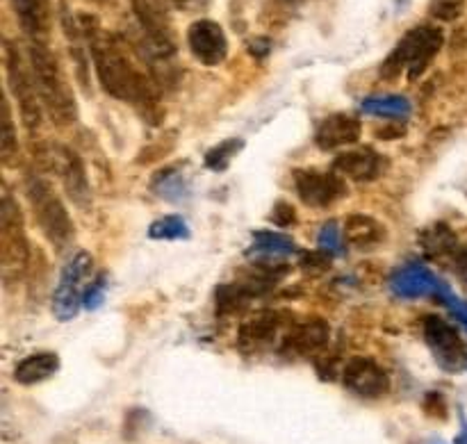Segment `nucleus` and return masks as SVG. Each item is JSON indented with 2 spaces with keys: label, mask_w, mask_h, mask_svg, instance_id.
Instances as JSON below:
<instances>
[{
  "label": "nucleus",
  "mask_w": 467,
  "mask_h": 444,
  "mask_svg": "<svg viewBox=\"0 0 467 444\" xmlns=\"http://www.w3.org/2000/svg\"><path fill=\"white\" fill-rule=\"evenodd\" d=\"M80 27L85 32V41L89 46L91 62H94L100 87L114 98L140 105L146 112L155 109L158 91H155L150 77L132 62L126 41L103 30L99 18L89 16V14H80Z\"/></svg>",
  "instance_id": "1"
},
{
  "label": "nucleus",
  "mask_w": 467,
  "mask_h": 444,
  "mask_svg": "<svg viewBox=\"0 0 467 444\" xmlns=\"http://www.w3.org/2000/svg\"><path fill=\"white\" fill-rule=\"evenodd\" d=\"M27 57H30L36 91H39L41 103H44V109L50 114V119L59 123V126H68V123L76 121V98H73L67 76H64L62 67H59L57 55L48 48V44L30 41Z\"/></svg>",
  "instance_id": "2"
},
{
  "label": "nucleus",
  "mask_w": 467,
  "mask_h": 444,
  "mask_svg": "<svg viewBox=\"0 0 467 444\" xmlns=\"http://www.w3.org/2000/svg\"><path fill=\"white\" fill-rule=\"evenodd\" d=\"M442 41H445V36H442L441 27H413V30H409L401 36V41L395 46V50L388 55V59L381 67V76L397 77L401 71H409L410 80H418V77L427 71L429 64L433 62L438 50L442 48Z\"/></svg>",
  "instance_id": "3"
},
{
  "label": "nucleus",
  "mask_w": 467,
  "mask_h": 444,
  "mask_svg": "<svg viewBox=\"0 0 467 444\" xmlns=\"http://www.w3.org/2000/svg\"><path fill=\"white\" fill-rule=\"evenodd\" d=\"M26 196L41 232L48 237V242L55 249H64L73 240V235H76V226H73L67 208L59 201V196L55 194L53 187L41 176L30 173L26 178Z\"/></svg>",
  "instance_id": "4"
},
{
  "label": "nucleus",
  "mask_w": 467,
  "mask_h": 444,
  "mask_svg": "<svg viewBox=\"0 0 467 444\" xmlns=\"http://www.w3.org/2000/svg\"><path fill=\"white\" fill-rule=\"evenodd\" d=\"M91 269H94V260L85 251H78L76 255H71L62 267L53 294V315L59 322L76 319L80 313V305H85V294L94 283L91 281Z\"/></svg>",
  "instance_id": "5"
},
{
  "label": "nucleus",
  "mask_w": 467,
  "mask_h": 444,
  "mask_svg": "<svg viewBox=\"0 0 467 444\" xmlns=\"http://www.w3.org/2000/svg\"><path fill=\"white\" fill-rule=\"evenodd\" d=\"M5 62H7L9 91H12L14 100L18 105L23 126L27 128V132H36L41 128V121H44V103H41V96L36 91L32 68H27V64L23 62L21 53H18L12 41L5 44Z\"/></svg>",
  "instance_id": "6"
},
{
  "label": "nucleus",
  "mask_w": 467,
  "mask_h": 444,
  "mask_svg": "<svg viewBox=\"0 0 467 444\" xmlns=\"http://www.w3.org/2000/svg\"><path fill=\"white\" fill-rule=\"evenodd\" d=\"M0 253H3L5 276L21 274L27 263V240L23 232L21 210L14 203L9 194L3 196V210H0Z\"/></svg>",
  "instance_id": "7"
},
{
  "label": "nucleus",
  "mask_w": 467,
  "mask_h": 444,
  "mask_svg": "<svg viewBox=\"0 0 467 444\" xmlns=\"http://www.w3.org/2000/svg\"><path fill=\"white\" fill-rule=\"evenodd\" d=\"M342 383L347 390L363 399H379L390 390V378H388L386 369L363 356L347 360L345 369H342Z\"/></svg>",
  "instance_id": "8"
},
{
  "label": "nucleus",
  "mask_w": 467,
  "mask_h": 444,
  "mask_svg": "<svg viewBox=\"0 0 467 444\" xmlns=\"http://www.w3.org/2000/svg\"><path fill=\"white\" fill-rule=\"evenodd\" d=\"M187 46L192 55L205 67H217L228 55V39L223 27L210 18H199L187 27Z\"/></svg>",
  "instance_id": "9"
},
{
  "label": "nucleus",
  "mask_w": 467,
  "mask_h": 444,
  "mask_svg": "<svg viewBox=\"0 0 467 444\" xmlns=\"http://www.w3.org/2000/svg\"><path fill=\"white\" fill-rule=\"evenodd\" d=\"M50 162H53V169L57 171V176L62 178L68 199H71L80 210L89 208L91 187H89V178H87L85 164H82L80 155H78L76 150L62 146V149L55 150Z\"/></svg>",
  "instance_id": "10"
},
{
  "label": "nucleus",
  "mask_w": 467,
  "mask_h": 444,
  "mask_svg": "<svg viewBox=\"0 0 467 444\" xmlns=\"http://www.w3.org/2000/svg\"><path fill=\"white\" fill-rule=\"evenodd\" d=\"M424 340L429 342V346L433 349V354L438 356L442 367L447 369H461L465 365V346L461 342V336L456 333L454 326L445 322V319L431 317L424 319Z\"/></svg>",
  "instance_id": "11"
},
{
  "label": "nucleus",
  "mask_w": 467,
  "mask_h": 444,
  "mask_svg": "<svg viewBox=\"0 0 467 444\" xmlns=\"http://www.w3.org/2000/svg\"><path fill=\"white\" fill-rule=\"evenodd\" d=\"M296 191L301 201L313 208H327L347 194V187L340 176L322 171H296L295 176Z\"/></svg>",
  "instance_id": "12"
},
{
  "label": "nucleus",
  "mask_w": 467,
  "mask_h": 444,
  "mask_svg": "<svg viewBox=\"0 0 467 444\" xmlns=\"http://www.w3.org/2000/svg\"><path fill=\"white\" fill-rule=\"evenodd\" d=\"M130 5L137 21H140V27L150 39L169 46V48H176L173 46L171 18H169V7L171 5L167 0H130Z\"/></svg>",
  "instance_id": "13"
},
{
  "label": "nucleus",
  "mask_w": 467,
  "mask_h": 444,
  "mask_svg": "<svg viewBox=\"0 0 467 444\" xmlns=\"http://www.w3.org/2000/svg\"><path fill=\"white\" fill-rule=\"evenodd\" d=\"M336 173L356 182H369L379 178L386 169V158L374 149H349L340 153L333 162Z\"/></svg>",
  "instance_id": "14"
},
{
  "label": "nucleus",
  "mask_w": 467,
  "mask_h": 444,
  "mask_svg": "<svg viewBox=\"0 0 467 444\" xmlns=\"http://www.w3.org/2000/svg\"><path fill=\"white\" fill-rule=\"evenodd\" d=\"M390 287L401 299H420V296L442 290L441 281L427 267L418 263H409L401 269H397L390 278Z\"/></svg>",
  "instance_id": "15"
},
{
  "label": "nucleus",
  "mask_w": 467,
  "mask_h": 444,
  "mask_svg": "<svg viewBox=\"0 0 467 444\" xmlns=\"http://www.w3.org/2000/svg\"><path fill=\"white\" fill-rule=\"evenodd\" d=\"M360 139V121L351 114H331L324 119L315 132V141L319 149L331 150L351 146Z\"/></svg>",
  "instance_id": "16"
},
{
  "label": "nucleus",
  "mask_w": 467,
  "mask_h": 444,
  "mask_svg": "<svg viewBox=\"0 0 467 444\" xmlns=\"http://www.w3.org/2000/svg\"><path fill=\"white\" fill-rule=\"evenodd\" d=\"M328 337H331V326L324 319L313 317L287 333L283 349L292 356H310L322 349V346H327Z\"/></svg>",
  "instance_id": "17"
},
{
  "label": "nucleus",
  "mask_w": 467,
  "mask_h": 444,
  "mask_svg": "<svg viewBox=\"0 0 467 444\" xmlns=\"http://www.w3.org/2000/svg\"><path fill=\"white\" fill-rule=\"evenodd\" d=\"M14 12L23 32L30 36V41L46 44L50 35V7L48 0H14Z\"/></svg>",
  "instance_id": "18"
},
{
  "label": "nucleus",
  "mask_w": 467,
  "mask_h": 444,
  "mask_svg": "<svg viewBox=\"0 0 467 444\" xmlns=\"http://www.w3.org/2000/svg\"><path fill=\"white\" fill-rule=\"evenodd\" d=\"M59 369V356L50 354V351H41V354H32L27 358L18 360L14 367V381L21 386H35V383L46 381L53 377Z\"/></svg>",
  "instance_id": "19"
},
{
  "label": "nucleus",
  "mask_w": 467,
  "mask_h": 444,
  "mask_svg": "<svg viewBox=\"0 0 467 444\" xmlns=\"http://www.w3.org/2000/svg\"><path fill=\"white\" fill-rule=\"evenodd\" d=\"M345 240L356 249H372L386 240V228L368 214H351L345 222Z\"/></svg>",
  "instance_id": "20"
},
{
  "label": "nucleus",
  "mask_w": 467,
  "mask_h": 444,
  "mask_svg": "<svg viewBox=\"0 0 467 444\" xmlns=\"http://www.w3.org/2000/svg\"><path fill=\"white\" fill-rule=\"evenodd\" d=\"M295 242L287 240L285 235H276V232H255L254 242H251V249L246 251V255L258 260H276L285 258V255L295 253Z\"/></svg>",
  "instance_id": "21"
},
{
  "label": "nucleus",
  "mask_w": 467,
  "mask_h": 444,
  "mask_svg": "<svg viewBox=\"0 0 467 444\" xmlns=\"http://www.w3.org/2000/svg\"><path fill=\"white\" fill-rule=\"evenodd\" d=\"M360 109L365 114H372V117H383V119H406L413 109L410 100L406 96H392V94H379L369 96L360 103Z\"/></svg>",
  "instance_id": "22"
},
{
  "label": "nucleus",
  "mask_w": 467,
  "mask_h": 444,
  "mask_svg": "<svg viewBox=\"0 0 467 444\" xmlns=\"http://www.w3.org/2000/svg\"><path fill=\"white\" fill-rule=\"evenodd\" d=\"M278 326H281V324H278L276 315H260V317L251 319V322L244 324L240 331L242 346L255 349V346L269 345V342L274 340V336H276Z\"/></svg>",
  "instance_id": "23"
},
{
  "label": "nucleus",
  "mask_w": 467,
  "mask_h": 444,
  "mask_svg": "<svg viewBox=\"0 0 467 444\" xmlns=\"http://www.w3.org/2000/svg\"><path fill=\"white\" fill-rule=\"evenodd\" d=\"M150 240H185L190 237V226L182 217H160L149 228Z\"/></svg>",
  "instance_id": "24"
},
{
  "label": "nucleus",
  "mask_w": 467,
  "mask_h": 444,
  "mask_svg": "<svg viewBox=\"0 0 467 444\" xmlns=\"http://www.w3.org/2000/svg\"><path fill=\"white\" fill-rule=\"evenodd\" d=\"M18 150V137L16 130H14L12 112H9V100L5 98L3 103V130H0V155H3V162H12L14 153Z\"/></svg>",
  "instance_id": "25"
},
{
  "label": "nucleus",
  "mask_w": 467,
  "mask_h": 444,
  "mask_svg": "<svg viewBox=\"0 0 467 444\" xmlns=\"http://www.w3.org/2000/svg\"><path fill=\"white\" fill-rule=\"evenodd\" d=\"M240 149H242L240 139H228L223 141V144H217L214 149H210L208 153H205V164H208V169H213V171H223V169L231 164L233 155H235Z\"/></svg>",
  "instance_id": "26"
},
{
  "label": "nucleus",
  "mask_w": 467,
  "mask_h": 444,
  "mask_svg": "<svg viewBox=\"0 0 467 444\" xmlns=\"http://www.w3.org/2000/svg\"><path fill=\"white\" fill-rule=\"evenodd\" d=\"M429 12L438 21H456L465 12V0H431Z\"/></svg>",
  "instance_id": "27"
},
{
  "label": "nucleus",
  "mask_w": 467,
  "mask_h": 444,
  "mask_svg": "<svg viewBox=\"0 0 467 444\" xmlns=\"http://www.w3.org/2000/svg\"><path fill=\"white\" fill-rule=\"evenodd\" d=\"M422 244L429 253L438 255V253H445L447 249H451V244H454V237H451V232L447 231L445 226H436L433 228V235L422 237Z\"/></svg>",
  "instance_id": "28"
},
{
  "label": "nucleus",
  "mask_w": 467,
  "mask_h": 444,
  "mask_svg": "<svg viewBox=\"0 0 467 444\" xmlns=\"http://www.w3.org/2000/svg\"><path fill=\"white\" fill-rule=\"evenodd\" d=\"M317 242H319V246L327 251V253H340L342 244H345V235H340L336 222H328V223H324L322 231H319Z\"/></svg>",
  "instance_id": "29"
},
{
  "label": "nucleus",
  "mask_w": 467,
  "mask_h": 444,
  "mask_svg": "<svg viewBox=\"0 0 467 444\" xmlns=\"http://www.w3.org/2000/svg\"><path fill=\"white\" fill-rule=\"evenodd\" d=\"M103 290H105V276H99L94 283H91L89 290H87V294H85V305H87V308L94 310L96 305H99L100 301H103Z\"/></svg>",
  "instance_id": "30"
},
{
  "label": "nucleus",
  "mask_w": 467,
  "mask_h": 444,
  "mask_svg": "<svg viewBox=\"0 0 467 444\" xmlns=\"http://www.w3.org/2000/svg\"><path fill=\"white\" fill-rule=\"evenodd\" d=\"M295 217H296L295 208L287 203H278L272 212V219L278 223V226H290V223H295Z\"/></svg>",
  "instance_id": "31"
},
{
  "label": "nucleus",
  "mask_w": 467,
  "mask_h": 444,
  "mask_svg": "<svg viewBox=\"0 0 467 444\" xmlns=\"http://www.w3.org/2000/svg\"><path fill=\"white\" fill-rule=\"evenodd\" d=\"M441 296H442V301H445V304L450 305L451 313H454L456 317H459L461 322H463L465 326H467V304H463V301H459V299H454V296H451V294H447V290H442Z\"/></svg>",
  "instance_id": "32"
},
{
  "label": "nucleus",
  "mask_w": 467,
  "mask_h": 444,
  "mask_svg": "<svg viewBox=\"0 0 467 444\" xmlns=\"http://www.w3.org/2000/svg\"><path fill=\"white\" fill-rule=\"evenodd\" d=\"M169 5H171V7H192V5H196V3H203V0H167Z\"/></svg>",
  "instance_id": "33"
},
{
  "label": "nucleus",
  "mask_w": 467,
  "mask_h": 444,
  "mask_svg": "<svg viewBox=\"0 0 467 444\" xmlns=\"http://www.w3.org/2000/svg\"><path fill=\"white\" fill-rule=\"evenodd\" d=\"M94 3H99V5H103V3H108V0H94Z\"/></svg>",
  "instance_id": "34"
},
{
  "label": "nucleus",
  "mask_w": 467,
  "mask_h": 444,
  "mask_svg": "<svg viewBox=\"0 0 467 444\" xmlns=\"http://www.w3.org/2000/svg\"><path fill=\"white\" fill-rule=\"evenodd\" d=\"M397 3H400V5H406V3H409V0H397Z\"/></svg>",
  "instance_id": "35"
},
{
  "label": "nucleus",
  "mask_w": 467,
  "mask_h": 444,
  "mask_svg": "<svg viewBox=\"0 0 467 444\" xmlns=\"http://www.w3.org/2000/svg\"><path fill=\"white\" fill-rule=\"evenodd\" d=\"M295 3H304V0H295Z\"/></svg>",
  "instance_id": "36"
}]
</instances>
